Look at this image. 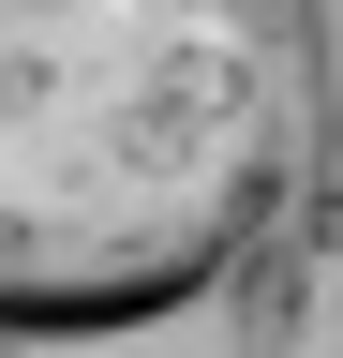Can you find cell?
Listing matches in <instances>:
<instances>
[{
    "label": "cell",
    "mask_w": 343,
    "mask_h": 358,
    "mask_svg": "<svg viewBox=\"0 0 343 358\" xmlns=\"http://www.w3.org/2000/svg\"><path fill=\"white\" fill-rule=\"evenodd\" d=\"M328 0H0V329L194 313L328 179Z\"/></svg>",
    "instance_id": "1"
}]
</instances>
